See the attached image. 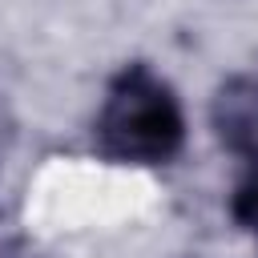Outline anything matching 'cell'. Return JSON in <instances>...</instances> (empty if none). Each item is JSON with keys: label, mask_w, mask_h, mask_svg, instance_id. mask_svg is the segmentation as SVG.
I'll return each mask as SVG.
<instances>
[{"label": "cell", "mask_w": 258, "mask_h": 258, "mask_svg": "<svg viewBox=\"0 0 258 258\" xmlns=\"http://www.w3.org/2000/svg\"><path fill=\"white\" fill-rule=\"evenodd\" d=\"M181 141L185 113L177 93L149 64L121 69L97 113V149L117 165H165Z\"/></svg>", "instance_id": "cell-1"}, {"label": "cell", "mask_w": 258, "mask_h": 258, "mask_svg": "<svg viewBox=\"0 0 258 258\" xmlns=\"http://www.w3.org/2000/svg\"><path fill=\"white\" fill-rule=\"evenodd\" d=\"M234 218L258 238V161H254V177L242 181L238 194H234Z\"/></svg>", "instance_id": "cell-2"}]
</instances>
